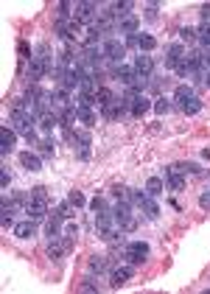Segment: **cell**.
<instances>
[{"label": "cell", "mask_w": 210, "mask_h": 294, "mask_svg": "<svg viewBox=\"0 0 210 294\" xmlns=\"http://www.w3.org/2000/svg\"><path fill=\"white\" fill-rule=\"evenodd\" d=\"M34 126H37V118L34 115H28L26 110H20V107H11V129L17 132V135H23L31 146H37V132H34Z\"/></svg>", "instance_id": "6da1fadb"}, {"label": "cell", "mask_w": 210, "mask_h": 294, "mask_svg": "<svg viewBox=\"0 0 210 294\" xmlns=\"http://www.w3.org/2000/svg\"><path fill=\"white\" fill-rule=\"evenodd\" d=\"M146 258H149V244H143V241H132V244H126V249H123V261H129L132 266H140V263H146Z\"/></svg>", "instance_id": "7a4b0ae2"}, {"label": "cell", "mask_w": 210, "mask_h": 294, "mask_svg": "<svg viewBox=\"0 0 210 294\" xmlns=\"http://www.w3.org/2000/svg\"><path fill=\"white\" fill-rule=\"evenodd\" d=\"M101 51H104V59H110L112 65H123L121 59H126V45L121 39H104V45H101Z\"/></svg>", "instance_id": "3957f363"}, {"label": "cell", "mask_w": 210, "mask_h": 294, "mask_svg": "<svg viewBox=\"0 0 210 294\" xmlns=\"http://www.w3.org/2000/svg\"><path fill=\"white\" fill-rule=\"evenodd\" d=\"M95 14H98V6H95V3H76L73 6V17L81 23V26H84V23H90V26H93Z\"/></svg>", "instance_id": "277c9868"}, {"label": "cell", "mask_w": 210, "mask_h": 294, "mask_svg": "<svg viewBox=\"0 0 210 294\" xmlns=\"http://www.w3.org/2000/svg\"><path fill=\"white\" fill-rule=\"evenodd\" d=\"M48 202H37V199H28V205H26V216L31 221H42V219H48Z\"/></svg>", "instance_id": "5b68a950"}, {"label": "cell", "mask_w": 210, "mask_h": 294, "mask_svg": "<svg viewBox=\"0 0 210 294\" xmlns=\"http://www.w3.org/2000/svg\"><path fill=\"white\" fill-rule=\"evenodd\" d=\"M137 26H140V17L132 14V11H126V14L118 17V31H123L126 37H129V34H137Z\"/></svg>", "instance_id": "8992f818"}, {"label": "cell", "mask_w": 210, "mask_h": 294, "mask_svg": "<svg viewBox=\"0 0 210 294\" xmlns=\"http://www.w3.org/2000/svg\"><path fill=\"white\" fill-rule=\"evenodd\" d=\"M14 140H17V132L11 129V126H0V154H11V149H14Z\"/></svg>", "instance_id": "52a82bcc"}, {"label": "cell", "mask_w": 210, "mask_h": 294, "mask_svg": "<svg viewBox=\"0 0 210 294\" xmlns=\"http://www.w3.org/2000/svg\"><path fill=\"white\" fill-rule=\"evenodd\" d=\"M129 278H132V266H115L110 272V286H112V289H121Z\"/></svg>", "instance_id": "ba28073f"}, {"label": "cell", "mask_w": 210, "mask_h": 294, "mask_svg": "<svg viewBox=\"0 0 210 294\" xmlns=\"http://www.w3.org/2000/svg\"><path fill=\"white\" fill-rule=\"evenodd\" d=\"M132 68H135L137 76H152L154 73V59L149 56V53H140V56L135 59V65H132Z\"/></svg>", "instance_id": "9c48e42d"}, {"label": "cell", "mask_w": 210, "mask_h": 294, "mask_svg": "<svg viewBox=\"0 0 210 294\" xmlns=\"http://www.w3.org/2000/svg\"><path fill=\"white\" fill-rule=\"evenodd\" d=\"M14 236H17V238H23V241L34 238V236H37V221L26 219V221H20V224H14Z\"/></svg>", "instance_id": "30bf717a"}, {"label": "cell", "mask_w": 210, "mask_h": 294, "mask_svg": "<svg viewBox=\"0 0 210 294\" xmlns=\"http://www.w3.org/2000/svg\"><path fill=\"white\" fill-rule=\"evenodd\" d=\"M152 104H154V101H149L146 95H137L135 104H132V118H143L149 110H152Z\"/></svg>", "instance_id": "8fae6325"}, {"label": "cell", "mask_w": 210, "mask_h": 294, "mask_svg": "<svg viewBox=\"0 0 210 294\" xmlns=\"http://www.w3.org/2000/svg\"><path fill=\"white\" fill-rule=\"evenodd\" d=\"M20 163H23V168H28V171H42V160H39V154H34V152H23Z\"/></svg>", "instance_id": "7c38bea8"}, {"label": "cell", "mask_w": 210, "mask_h": 294, "mask_svg": "<svg viewBox=\"0 0 210 294\" xmlns=\"http://www.w3.org/2000/svg\"><path fill=\"white\" fill-rule=\"evenodd\" d=\"M112 76H115L118 81H123V84H132V79H135V68H129V65H115V68H112Z\"/></svg>", "instance_id": "4fadbf2b"}, {"label": "cell", "mask_w": 210, "mask_h": 294, "mask_svg": "<svg viewBox=\"0 0 210 294\" xmlns=\"http://www.w3.org/2000/svg\"><path fill=\"white\" fill-rule=\"evenodd\" d=\"M165 179H168V188H171V191H182L185 188V174L174 171V168H168V171H165Z\"/></svg>", "instance_id": "5bb4252c"}, {"label": "cell", "mask_w": 210, "mask_h": 294, "mask_svg": "<svg viewBox=\"0 0 210 294\" xmlns=\"http://www.w3.org/2000/svg\"><path fill=\"white\" fill-rule=\"evenodd\" d=\"M107 269H110V258H104V255H90V272L104 275Z\"/></svg>", "instance_id": "9a60e30c"}, {"label": "cell", "mask_w": 210, "mask_h": 294, "mask_svg": "<svg viewBox=\"0 0 210 294\" xmlns=\"http://www.w3.org/2000/svg\"><path fill=\"white\" fill-rule=\"evenodd\" d=\"M37 123H39V129H42V132H53L56 126H62V121H59L56 112H48V115H42Z\"/></svg>", "instance_id": "2e32d148"}, {"label": "cell", "mask_w": 210, "mask_h": 294, "mask_svg": "<svg viewBox=\"0 0 210 294\" xmlns=\"http://www.w3.org/2000/svg\"><path fill=\"white\" fill-rule=\"evenodd\" d=\"M11 216H14V207L3 202V205H0V224H3V230H9V227L14 230V219H11Z\"/></svg>", "instance_id": "e0dca14e"}, {"label": "cell", "mask_w": 210, "mask_h": 294, "mask_svg": "<svg viewBox=\"0 0 210 294\" xmlns=\"http://www.w3.org/2000/svg\"><path fill=\"white\" fill-rule=\"evenodd\" d=\"M37 149H39V157H53L56 154V143H53V137H42V140L37 143Z\"/></svg>", "instance_id": "ac0fdd59"}, {"label": "cell", "mask_w": 210, "mask_h": 294, "mask_svg": "<svg viewBox=\"0 0 210 294\" xmlns=\"http://www.w3.org/2000/svg\"><path fill=\"white\" fill-rule=\"evenodd\" d=\"M76 121H81L84 126H93V123H95L93 107H76Z\"/></svg>", "instance_id": "d6986e66"}, {"label": "cell", "mask_w": 210, "mask_h": 294, "mask_svg": "<svg viewBox=\"0 0 210 294\" xmlns=\"http://www.w3.org/2000/svg\"><path fill=\"white\" fill-rule=\"evenodd\" d=\"M188 98H194V87H188V84H179V87H177V93H174V104H179V107H182Z\"/></svg>", "instance_id": "ffe728a7"}, {"label": "cell", "mask_w": 210, "mask_h": 294, "mask_svg": "<svg viewBox=\"0 0 210 294\" xmlns=\"http://www.w3.org/2000/svg\"><path fill=\"white\" fill-rule=\"evenodd\" d=\"M140 210L146 213V219H157L160 216V207L154 205V196H146V199L140 202Z\"/></svg>", "instance_id": "44dd1931"}, {"label": "cell", "mask_w": 210, "mask_h": 294, "mask_svg": "<svg viewBox=\"0 0 210 294\" xmlns=\"http://www.w3.org/2000/svg\"><path fill=\"white\" fill-rule=\"evenodd\" d=\"M182 56H185V48L179 45V42H174V45H165V59H168V62H179Z\"/></svg>", "instance_id": "7402d4cb"}, {"label": "cell", "mask_w": 210, "mask_h": 294, "mask_svg": "<svg viewBox=\"0 0 210 294\" xmlns=\"http://www.w3.org/2000/svg\"><path fill=\"white\" fill-rule=\"evenodd\" d=\"M163 188H165V185H163V179H160V177H152V179L146 182V194H149V196H154V199H157V196L163 194Z\"/></svg>", "instance_id": "603a6c76"}, {"label": "cell", "mask_w": 210, "mask_h": 294, "mask_svg": "<svg viewBox=\"0 0 210 294\" xmlns=\"http://www.w3.org/2000/svg\"><path fill=\"white\" fill-rule=\"evenodd\" d=\"M101 37H104V31H101L98 23L87 26V37H84V39H87V45H98V39H101Z\"/></svg>", "instance_id": "cb8c5ba5"}, {"label": "cell", "mask_w": 210, "mask_h": 294, "mask_svg": "<svg viewBox=\"0 0 210 294\" xmlns=\"http://www.w3.org/2000/svg\"><path fill=\"white\" fill-rule=\"evenodd\" d=\"M90 210H93L95 216H101V213H112V207L107 205V199H104V196H95V199L90 202Z\"/></svg>", "instance_id": "d4e9b609"}, {"label": "cell", "mask_w": 210, "mask_h": 294, "mask_svg": "<svg viewBox=\"0 0 210 294\" xmlns=\"http://www.w3.org/2000/svg\"><path fill=\"white\" fill-rule=\"evenodd\" d=\"M110 194L115 196L118 202H132V191L126 188V185H112V188H110Z\"/></svg>", "instance_id": "484cf974"}, {"label": "cell", "mask_w": 210, "mask_h": 294, "mask_svg": "<svg viewBox=\"0 0 210 294\" xmlns=\"http://www.w3.org/2000/svg\"><path fill=\"white\" fill-rule=\"evenodd\" d=\"M179 110H182L185 115H196V112L202 110V98H196V95H194V98H188L182 107H179Z\"/></svg>", "instance_id": "4316f807"}, {"label": "cell", "mask_w": 210, "mask_h": 294, "mask_svg": "<svg viewBox=\"0 0 210 294\" xmlns=\"http://www.w3.org/2000/svg\"><path fill=\"white\" fill-rule=\"evenodd\" d=\"M137 48H140V53H152L154 48H157V39H154L152 34H140V45Z\"/></svg>", "instance_id": "83f0119b"}, {"label": "cell", "mask_w": 210, "mask_h": 294, "mask_svg": "<svg viewBox=\"0 0 210 294\" xmlns=\"http://www.w3.org/2000/svg\"><path fill=\"white\" fill-rule=\"evenodd\" d=\"M112 98H115V95H112V93H110V90H107V87H98V90H95V104H98V107H107V104H112Z\"/></svg>", "instance_id": "f1b7e54d"}, {"label": "cell", "mask_w": 210, "mask_h": 294, "mask_svg": "<svg viewBox=\"0 0 210 294\" xmlns=\"http://www.w3.org/2000/svg\"><path fill=\"white\" fill-rule=\"evenodd\" d=\"M196 39H199L205 48H210V23H202V26L196 28Z\"/></svg>", "instance_id": "f546056e"}, {"label": "cell", "mask_w": 210, "mask_h": 294, "mask_svg": "<svg viewBox=\"0 0 210 294\" xmlns=\"http://www.w3.org/2000/svg\"><path fill=\"white\" fill-rule=\"evenodd\" d=\"M152 110L157 112V115H168V112H171V101H168V98H157L152 104Z\"/></svg>", "instance_id": "4dcf8cb0"}, {"label": "cell", "mask_w": 210, "mask_h": 294, "mask_svg": "<svg viewBox=\"0 0 210 294\" xmlns=\"http://www.w3.org/2000/svg\"><path fill=\"white\" fill-rule=\"evenodd\" d=\"M68 202H70V205H73L76 210L87 205V199H84V196H81V191H70V194H68Z\"/></svg>", "instance_id": "1f68e13d"}, {"label": "cell", "mask_w": 210, "mask_h": 294, "mask_svg": "<svg viewBox=\"0 0 210 294\" xmlns=\"http://www.w3.org/2000/svg\"><path fill=\"white\" fill-rule=\"evenodd\" d=\"M31 199H37V202H51V199H48V188H42V185L31 188Z\"/></svg>", "instance_id": "d6a6232c"}, {"label": "cell", "mask_w": 210, "mask_h": 294, "mask_svg": "<svg viewBox=\"0 0 210 294\" xmlns=\"http://www.w3.org/2000/svg\"><path fill=\"white\" fill-rule=\"evenodd\" d=\"M179 39L182 42H196V28H179Z\"/></svg>", "instance_id": "836d02e7"}, {"label": "cell", "mask_w": 210, "mask_h": 294, "mask_svg": "<svg viewBox=\"0 0 210 294\" xmlns=\"http://www.w3.org/2000/svg\"><path fill=\"white\" fill-rule=\"evenodd\" d=\"M146 20H157V14H160V6L157 3H146Z\"/></svg>", "instance_id": "e575fe53"}, {"label": "cell", "mask_w": 210, "mask_h": 294, "mask_svg": "<svg viewBox=\"0 0 210 294\" xmlns=\"http://www.w3.org/2000/svg\"><path fill=\"white\" fill-rule=\"evenodd\" d=\"M79 291H98V283H95L93 278H87V280H84V283L79 286Z\"/></svg>", "instance_id": "d590c367"}, {"label": "cell", "mask_w": 210, "mask_h": 294, "mask_svg": "<svg viewBox=\"0 0 210 294\" xmlns=\"http://www.w3.org/2000/svg\"><path fill=\"white\" fill-rule=\"evenodd\" d=\"M123 45H126V48H137V45H140V34H129Z\"/></svg>", "instance_id": "8d00e7d4"}, {"label": "cell", "mask_w": 210, "mask_h": 294, "mask_svg": "<svg viewBox=\"0 0 210 294\" xmlns=\"http://www.w3.org/2000/svg\"><path fill=\"white\" fill-rule=\"evenodd\" d=\"M199 17H202V23H210V3H205L199 9Z\"/></svg>", "instance_id": "74e56055"}, {"label": "cell", "mask_w": 210, "mask_h": 294, "mask_svg": "<svg viewBox=\"0 0 210 294\" xmlns=\"http://www.w3.org/2000/svg\"><path fill=\"white\" fill-rule=\"evenodd\" d=\"M9 182H11V174L3 171V174H0V185H3V188H9Z\"/></svg>", "instance_id": "f35d334b"}, {"label": "cell", "mask_w": 210, "mask_h": 294, "mask_svg": "<svg viewBox=\"0 0 210 294\" xmlns=\"http://www.w3.org/2000/svg\"><path fill=\"white\" fill-rule=\"evenodd\" d=\"M65 236L76 238V236H79V227H76V224H68V230H65Z\"/></svg>", "instance_id": "ab89813d"}, {"label": "cell", "mask_w": 210, "mask_h": 294, "mask_svg": "<svg viewBox=\"0 0 210 294\" xmlns=\"http://www.w3.org/2000/svg\"><path fill=\"white\" fill-rule=\"evenodd\" d=\"M199 205H202V207H205V210L210 207V191H205V194H202V199H199Z\"/></svg>", "instance_id": "60d3db41"}, {"label": "cell", "mask_w": 210, "mask_h": 294, "mask_svg": "<svg viewBox=\"0 0 210 294\" xmlns=\"http://www.w3.org/2000/svg\"><path fill=\"white\" fill-rule=\"evenodd\" d=\"M202 154H205V157H207V160H210V149H205V152H202Z\"/></svg>", "instance_id": "b9f144b4"}]
</instances>
